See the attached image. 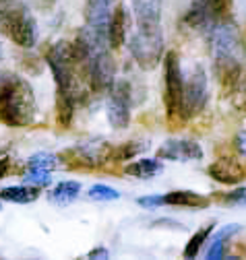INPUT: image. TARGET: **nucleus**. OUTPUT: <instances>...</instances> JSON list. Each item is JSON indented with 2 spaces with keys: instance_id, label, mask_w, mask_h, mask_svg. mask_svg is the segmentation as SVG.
Masks as SVG:
<instances>
[{
  "instance_id": "20e7f679",
  "label": "nucleus",
  "mask_w": 246,
  "mask_h": 260,
  "mask_svg": "<svg viewBox=\"0 0 246 260\" xmlns=\"http://www.w3.org/2000/svg\"><path fill=\"white\" fill-rule=\"evenodd\" d=\"M0 31L21 48H34L38 44V21L23 5L0 7Z\"/></svg>"
},
{
  "instance_id": "9d476101",
  "label": "nucleus",
  "mask_w": 246,
  "mask_h": 260,
  "mask_svg": "<svg viewBox=\"0 0 246 260\" xmlns=\"http://www.w3.org/2000/svg\"><path fill=\"white\" fill-rule=\"evenodd\" d=\"M209 100V87H207V73L201 64H195L189 79L184 81V97H182V116L193 118L201 114Z\"/></svg>"
},
{
  "instance_id": "6e6552de",
  "label": "nucleus",
  "mask_w": 246,
  "mask_h": 260,
  "mask_svg": "<svg viewBox=\"0 0 246 260\" xmlns=\"http://www.w3.org/2000/svg\"><path fill=\"white\" fill-rule=\"evenodd\" d=\"M135 85L129 79H120L110 89V97L106 104V116L112 128L125 130L131 124V108L139 102L135 100Z\"/></svg>"
},
{
  "instance_id": "dca6fc26",
  "label": "nucleus",
  "mask_w": 246,
  "mask_h": 260,
  "mask_svg": "<svg viewBox=\"0 0 246 260\" xmlns=\"http://www.w3.org/2000/svg\"><path fill=\"white\" fill-rule=\"evenodd\" d=\"M209 174L213 180H218L222 184H236L242 178H246V172L232 159H220L209 168Z\"/></svg>"
},
{
  "instance_id": "a878e982",
  "label": "nucleus",
  "mask_w": 246,
  "mask_h": 260,
  "mask_svg": "<svg viewBox=\"0 0 246 260\" xmlns=\"http://www.w3.org/2000/svg\"><path fill=\"white\" fill-rule=\"evenodd\" d=\"M145 149V145H137V143H125V145H122L120 149H116L114 151V159L116 161H125V159H133L135 155H139L141 151Z\"/></svg>"
},
{
  "instance_id": "5701e85b",
  "label": "nucleus",
  "mask_w": 246,
  "mask_h": 260,
  "mask_svg": "<svg viewBox=\"0 0 246 260\" xmlns=\"http://www.w3.org/2000/svg\"><path fill=\"white\" fill-rule=\"evenodd\" d=\"M87 194H89L91 201H100V203H108V201H118V199H120V192L114 190L112 186H106V184L91 186Z\"/></svg>"
},
{
  "instance_id": "9b49d317",
  "label": "nucleus",
  "mask_w": 246,
  "mask_h": 260,
  "mask_svg": "<svg viewBox=\"0 0 246 260\" xmlns=\"http://www.w3.org/2000/svg\"><path fill=\"white\" fill-rule=\"evenodd\" d=\"M110 5H112V0H87L85 3L87 29L102 42H108V25L112 17Z\"/></svg>"
},
{
  "instance_id": "6ab92c4d",
  "label": "nucleus",
  "mask_w": 246,
  "mask_h": 260,
  "mask_svg": "<svg viewBox=\"0 0 246 260\" xmlns=\"http://www.w3.org/2000/svg\"><path fill=\"white\" fill-rule=\"evenodd\" d=\"M81 192V184L75 182V180H67V182H60L58 186L52 188V192L48 194L50 203L58 205V207H67L71 205Z\"/></svg>"
},
{
  "instance_id": "ddd939ff",
  "label": "nucleus",
  "mask_w": 246,
  "mask_h": 260,
  "mask_svg": "<svg viewBox=\"0 0 246 260\" xmlns=\"http://www.w3.org/2000/svg\"><path fill=\"white\" fill-rule=\"evenodd\" d=\"M129 25H131L129 9L125 5H118L116 11L112 13L110 25H108V44L112 50H118L125 46V42L129 38Z\"/></svg>"
},
{
  "instance_id": "f3484780",
  "label": "nucleus",
  "mask_w": 246,
  "mask_h": 260,
  "mask_svg": "<svg viewBox=\"0 0 246 260\" xmlns=\"http://www.w3.org/2000/svg\"><path fill=\"white\" fill-rule=\"evenodd\" d=\"M164 172V164L160 161V157H145V159H137L131 166L125 168V174L131 178H139V180H151Z\"/></svg>"
},
{
  "instance_id": "39448f33",
  "label": "nucleus",
  "mask_w": 246,
  "mask_h": 260,
  "mask_svg": "<svg viewBox=\"0 0 246 260\" xmlns=\"http://www.w3.org/2000/svg\"><path fill=\"white\" fill-rule=\"evenodd\" d=\"M166 40L162 25L158 27H137L129 40V52L143 71H153L164 60Z\"/></svg>"
},
{
  "instance_id": "aec40b11",
  "label": "nucleus",
  "mask_w": 246,
  "mask_h": 260,
  "mask_svg": "<svg viewBox=\"0 0 246 260\" xmlns=\"http://www.w3.org/2000/svg\"><path fill=\"white\" fill-rule=\"evenodd\" d=\"M40 197V188L36 186H9L0 190V199L9 201V203H17V205H27L34 203Z\"/></svg>"
},
{
  "instance_id": "412c9836",
  "label": "nucleus",
  "mask_w": 246,
  "mask_h": 260,
  "mask_svg": "<svg viewBox=\"0 0 246 260\" xmlns=\"http://www.w3.org/2000/svg\"><path fill=\"white\" fill-rule=\"evenodd\" d=\"M213 223H207L205 227H201V230L189 240V244H187V248H184V258H195V256H199V250L205 246V242L209 240V236H211V232H213Z\"/></svg>"
},
{
  "instance_id": "2eb2a0df",
  "label": "nucleus",
  "mask_w": 246,
  "mask_h": 260,
  "mask_svg": "<svg viewBox=\"0 0 246 260\" xmlns=\"http://www.w3.org/2000/svg\"><path fill=\"white\" fill-rule=\"evenodd\" d=\"M211 199L195 190H172L168 194H162V207H178V209H205L209 207Z\"/></svg>"
},
{
  "instance_id": "0eeeda50",
  "label": "nucleus",
  "mask_w": 246,
  "mask_h": 260,
  "mask_svg": "<svg viewBox=\"0 0 246 260\" xmlns=\"http://www.w3.org/2000/svg\"><path fill=\"white\" fill-rule=\"evenodd\" d=\"M182 97H184V79L176 52L164 54V104L170 120H184L182 116Z\"/></svg>"
},
{
  "instance_id": "cd10ccee",
  "label": "nucleus",
  "mask_w": 246,
  "mask_h": 260,
  "mask_svg": "<svg viewBox=\"0 0 246 260\" xmlns=\"http://www.w3.org/2000/svg\"><path fill=\"white\" fill-rule=\"evenodd\" d=\"M137 203L143 209H158V207H162V194H149V197H141V199H137Z\"/></svg>"
},
{
  "instance_id": "7c9ffc66",
  "label": "nucleus",
  "mask_w": 246,
  "mask_h": 260,
  "mask_svg": "<svg viewBox=\"0 0 246 260\" xmlns=\"http://www.w3.org/2000/svg\"><path fill=\"white\" fill-rule=\"evenodd\" d=\"M9 168H11V159H9V157H3V159H0V178L7 176Z\"/></svg>"
},
{
  "instance_id": "4468645a",
  "label": "nucleus",
  "mask_w": 246,
  "mask_h": 260,
  "mask_svg": "<svg viewBox=\"0 0 246 260\" xmlns=\"http://www.w3.org/2000/svg\"><path fill=\"white\" fill-rule=\"evenodd\" d=\"M137 27H158L162 25L164 0H131Z\"/></svg>"
},
{
  "instance_id": "423d86ee",
  "label": "nucleus",
  "mask_w": 246,
  "mask_h": 260,
  "mask_svg": "<svg viewBox=\"0 0 246 260\" xmlns=\"http://www.w3.org/2000/svg\"><path fill=\"white\" fill-rule=\"evenodd\" d=\"M232 9V0H193L184 13V27L193 31H207L218 25L220 21H226Z\"/></svg>"
},
{
  "instance_id": "f03ea898",
  "label": "nucleus",
  "mask_w": 246,
  "mask_h": 260,
  "mask_svg": "<svg viewBox=\"0 0 246 260\" xmlns=\"http://www.w3.org/2000/svg\"><path fill=\"white\" fill-rule=\"evenodd\" d=\"M209 50L213 58V71L222 83L234 85V81L242 75V60H244V44L238 27L226 19L213 25L209 31Z\"/></svg>"
},
{
  "instance_id": "c85d7f7f",
  "label": "nucleus",
  "mask_w": 246,
  "mask_h": 260,
  "mask_svg": "<svg viewBox=\"0 0 246 260\" xmlns=\"http://www.w3.org/2000/svg\"><path fill=\"white\" fill-rule=\"evenodd\" d=\"M234 147H236L238 155H242V157L246 159V130H240V133L236 135V139H234Z\"/></svg>"
},
{
  "instance_id": "a211bd4d",
  "label": "nucleus",
  "mask_w": 246,
  "mask_h": 260,
  "mask_svg": "<svg viewBox=\"0 0 246 260\" xmlns=\"http://www.w3.org/2000/svg\"><path fill=\"white\" fill-rule=\"evenodd\" d=\"M240 232V225L238 223H230V225H226V227H222V230L213 236V240H211V246H209V250H207V258L209 260H218V258H224V254H226V244H228V240L232 238V236H236Z\"/></svg>"
},
{
  "instance_id": "2f4dec72",
  "label": "nucleus",
  "mask_w": 246,
  "mask_h": 260,
  "mask_svg": "<svg viewBox=\"0 0 246 260\" xmlns=\"http://www.w3.org/2000/svg\"><path fill=\"white\" fill-rule=\"evenodd\" d=\"M46 5H54V3H58V0H44Z\"/></svg>"
},
{
  "instance_id": "c756f323",
  "label": "nucleus",
  "mask_w": 246,
  "mask_h": 260,
  "mask_svg": "<svg viewBox=\"0 0 246 260\" xmlns=\"http://www.w3.org/2000/svg\"><path fill=\"white\" fill-rule=\"evenodd\" d=\"M87 258H110V252L106 248H94L87 254Z\"/></svg>"
},
{
  "instance_id": "473e14b6",
  "label": "nucleus",
  "mask_w": 246,
  "mask_h": 260,
  "mask_svg": "<svg viewBox=\"0 0 246 260\" xmlns=\"http://www.w3.org/2000/svg\"><path fill=\"white\" fill-rule=\"evenodd\" d=\"M0 60H3V46H0Z\"/></svg>"
},
{
  "instance_id": "4be33fe9",
  "label": "nucleus",
  "mask_w": 246,
  "mask_h": 260,
  "mask_svg": "<svg viewBox=\"0 0 246 260\" xmlns=\"http://www.w3.org/2000/svg\"><path fill=\"white\" fill-rule=\"evenodd\" d=\"M58 166V157L52 153H36L29 157L27 161V170H46V172H54Z\"/></svg>"
},
{
  "instance_id": "f257e3e1",
  "label": "nucleus",
  "mask_w": 246,
  "mask_h": 260,
  "mask_svg": "<svg viewBox=\"0 0 246 260\" xmlns=\"http://www.w3.org/2000/svg\"><path fill=\"white\" fill-rule=\"evenodd\" d=\"M46 62L54 75L56 89H58V100H56V110H58V122L63 126H69L75 114V104L79 100V77L77 69H83L81 62L75 56L73 44L60 40L56 42L48 54Z\"/></svg>"
},
{
  "instance_id": "bb28decb",
  "label": "nucleus",
  "mask_w": 246,
  "mask_h": 260,
  "mask_svg": "<svg viewBox=\"0 0 246 260\" xmlns=\"http://www.w3.org/2000/svg\"><path fill=\"white\" fill-rule=\"evenodd\" d=\"M222 203H226V205H246V190L238 188V190L226 192L222 197Z\"/></svg>"
},
{
  "instance_id": "393cba45",
  "label": "nucleus",
  "mask_w": 246,
  "mask_h": 260,
  "mask_svg": "<svg viewBox=\"0 0 246 260\" xmlns=\"http://www.w3.org/2000/svg\"><path fill=\"white\" fill-rule=\"evenodd\" d=\"M232 89H234V104L240 110H246V75H240L234 81Z\"/></svg>"
},
{
  "instance_id": "b1692460",
  "label": "nucleus",
  "mask_w": 246,
  "mask_h": 260,
  "mask_svg": "<svg viewBox=\"0 0 246 260\" xmlns=\"http://www.w3.org/2000/svg\"><path fill=\"white\" fill-rule=\"evenodd\" d=\"M50 174H52V172H46V170H27L25 176H23V180H25V184H29V186L44 188V186H48V184L52 182V176H50Z\"/></svg>"
},
{
  "instance_id": "f8f14e48",
  "label": "nucleus",
  "mask_w": 246,
  "mask_h": 260,
  "mask_svg": "<svg viewBox=\"0 0 246 260\" xmlns=\"http://www.w3.org/2000/svg\"><path fill=\"white\" fill-rule=\"evenodd\" d=\"M158 157L168 161H199L203 159V147L191 139H168L158 149Z\"/></svg>"
},
{
  "instance_id": "7ed1b4c3",
  "label": "nucleus",
  "mask_w": 246,
  "mask_h": 260,
  "mask_svg": "<svg viewBox=\"0 0 246 260\" xmlns=\"http://www.w3.org/2000/svg\"><path fill=\"white\" fill-rule=\"evenodd\" d=\"M38 118L34 89L17 75L0 77V122L11 128H25Z\"/></svg>"
},
{
  "instance_id": "1a4fd4ad",
  "label": "nucleus",
  "mask_w": 246,
  "mask_h": 260,
  "mask_svg": "<svg viewBox=\"0 0 246 260\" xmlns=\"http://www.w3.org/2000/svg\"><path fill=\"white\" fill-rule=\"evenodd\" d=\"M87 79L96 91H110L116 83V62L110 46H96L85 62Z\"/></svg>"
},
{
  "instance_id": "72a5a7b5",
  "label": "nucleus",
  "mask_w": 246,
  "mask_h": 260,
  "mask_svg": "<svg viewBox=\"0 0 246 260\" xmlns=\"http://www.w3.org/2000/svg\"><path fill=\"white\" fill-rule=\"evenodd\" d=\"M3 3H11V0H3Z\"/></svg>"
}]
</instances>
